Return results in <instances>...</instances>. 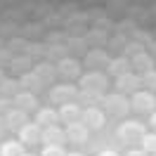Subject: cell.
<instances>
[{"mask_svg":"<svg viewBox=\"0 0 156 156\" xmlns=\"http://www.w3.org/2000/svg\"><path fill=\"white\" fill-rule=\"evenodd\" d=\"M140 83H142V88H144L147 92H156V69L140 73Z\"/></svg>","mask_w":156,"mask_h":156,"instance_id":"cell-26","label":"cell"},{"mask_svg":"<svg viewBox=\"0 0 156 156\" xmlns=\"http://www.w3.org/2000/svg\"><path fill=\"white\" fill-rule=\"evenodd\" d=\"M57 76L66 78V80L80 78V62L73 57H64L62 62H57Z\"/></svg>","mask_w":156,"mask_h":156,"instance_id":"cell-8","label":"cell"},{"mask_svg":"<svg viewBox=\"0 0 156 156\" xmlns=\"http://www.w3.org/2000/svg\"><path fill=\"white\" fill-rule=\"evenodd\" d=\"M40 135H43L40 126L29 121V123L19 130V142H21L24 147H33V144H38V142H40Z\"/></svg>","mask_w":156,"mask_h":156,"instance_id":"cell-13","label":"cell"},{"mask_svg":"<svg viewBox=\"0 0 156 156\" xmlns=\"http://www.w3.org/2000/svg\"><path fill=\"white\" fill-rule=\"evenodd\" d=\"M50 102L52 104H71V102H78V85L73 83H59V85H52L50 88Z\"/></svg>","mask_w":156,"mask_h":156,"instance_id":"cell-3","label":"cell"},{"mask_svg":"<svg viewBox=\"0 0 156 156\" xmlns=\"http://www.w3.org/2000/svg\"><path fill=\"white\" fill-rule=\"evenodd\" d=\"M45 45H48V43H45ZM66 52H69V50H66V45H48L45 59H48V62H52V64H57V62H62L64 57H69Z\"/></svg>","mask_w":156,"mask_h":156,"instance_id":"cell-25","label":"cell"},{"mask_svg":"<svg viewBox=\"0 0 156 156\" xmlns=\"http://www.w3.org/2000/svg\"><path fill=\"white\" fill-rule=\"evenodd\" d=\"M0 156H24V144L19 140H5L0 144Z\"/></svg>","mask_w":156,"mask_h":156,"instance_id":"cell-23","label":"cell"},{"mask_svg":"<svg viewBox=\"0 0 156 156\" xmlns=\"http://www.w3.org/2000/svg\"><path fill=\"white\" fill-rule=\"evenodd\" d=\"M5 130H7V126H5V118H0V140H2V135H5Z\"/></svg>","mask_w":156,"mask_h":156,"instance_id":"cell-40","label":"cell"},{"mask_svg":"<svg viewBox=\"0 0 156 156\" xmlns=\"http://www.w3.org/2000/svg\"><path fill=\"white\" fill-rule=\"evenodd\" d=\"M97 156H121V154H118L116 149H104V151H99Z\"/></svg>","mask_w":156,"mask_h":156,"instance_id":"cell-37","label":"cell"},{"mask_svg":"<svg viewBox=\"0 0 156 156\" xmlns=\"http://www.w3.org/2000/svg\"><path fill=\"white\" fill-rule=\"evenodd\" d=\"M12 59H14V55H12L7 48H0V69H10Z\"/></svg>","mask_w":156,"mask_h":156,"instance_id":"cell-32","label":"cell"},{"mask_svg":"<svg viewBox=\"0 0 156 156\" xmlns=\"http://www.w3.org/2000/svg\"><path fill=\"white\" fill-rule=\"evenodd\" d=\"M66 156H83L80 151H66Z\"/></svg>","mask_w":156,"mask_h":156,"instance_id":"cell-43","label":"cell"},{"mask_svg":"<svg viewBox=\"0 0 156 156\" xmlns=\"http://www.w3.org/2000/svg\"><path fill=\"white\" fill-rule=\"evenodd\" d=\"M126 156H149V154H147L144 149H128Z\"/></svg>","mask_w":156,"mask_h":156,"instance_id":"cell-36","label":"cell"},{"mask_svg":"<svg viewBox=\"0 0 156 156\" xmlns=\"http://www.w3.org/2000/svg\"><path fill=\"white\" fill-rule=\"evenodd\" d=\"M130 64H133L135 71L144 73V71H151V69H154V57H151L149 52H142V55H137V57L130 59Z\"/></svg>","mask_w":156,"mask_h":156,"instance_id":"cell-20","label":"cell"},{"mask_svg":"<svg viewBox=\"0 0 156 156\" xmlns=\"http://www.w3.org/2000/svg\"><path fill=\"white\" fill-rule=\"evenodd\" d=\"M19 85H21V90H26V92H36V90H38L43 83L38 80V76H36L33 71H29V73L19 76Z\"/></svg>","mask_w":156,"mask_h":156,"instance_id":"cell-24","label":"cell"},{"mask_svg":"<svg viewBox=\"0 0 156 156\" xmlns=\"http://www.w3.org/2000/svg\"><path fill=\"white\" fill-rule=\"evenodd\" d=\"M156 95L147 92V90H137L135 95L130 97V109H135L137 114H151L156 111Z\"/></svg>","mask_w":156,"mask_h":156,"instance_id":"cell-6","label":"cell"},{"mask_svg":"<svg viewBox=\"0 0 156 156\" xmlns=\"http://www.w3.org/2000/svg\"><path fill=\"white\" fill-rule=\"evenodd\" d=\"M66 50H78V52H88V43H85V38H76V36H71V38H66Z\"/></svg>","mask_w":156,"mask_h":156,"instance_id":"cell-31","label":"cell"},{"mask_svg":"<svg viewBox=\"0 0 156 156\" xmlns=\"http://www.w3.org/2000/svg\"><path fill=\"white\" fill-rule=\"evenodd\" d=\"M36 123H38V126H45V128L57 126L59 123V111H55L52 107L38 109V111H36Z\"/></svg>","mask_w":156,"mask_h":156,"instance_id":"cell-18","label":"cell"},{"mask_svg":"<svg viewBox=\"0 0 156 156\" xmlns=\"http://www.w3.org/2000/svg\"><path fill=\"white\" fill-rule=\"evenodd\" d=\"M10 71H14L17 76L29 73V71H33V59L29 55H14V59H12V64H10Z\"/></svg>","mask_w":156,"mask_h":156,"instance_id":"cell-19","label":"cell"},{"mask_svg":"<svg viewBox=\"0 0 156 156\" xmlns=\"http://www.w3.org/2000/svg\"><path fill=\"white\" fill-rule=\"evenodd\" d=\"M80 123L88 130H102L107 126V114H104V109H99V107H85L83 116H80Z\"/></svg>","mask_w":156,"mask_h":156,"instance_id":"cell-5","label":"cell"},{"mask_svg":"<svg viewBox=\"0 0 156 156\" xmlns=\"http://www.w3.org/2000/svg\"><path fill=\"white\" fill-rule=\"evenodd\" d=\"M140 88H142L140 76H135L133 71H130V73H126V76H118V78H116V92H121V95H130V97H133Z\"/></svg>","mask_w":156,"mask_h":156,"instance_id":"cell-9","label":"cell"},{"mask_svg":"<svg viewBox=\"0 0 156 156\" xmlns=\"http://www.w3.org/2000/svg\"><path fill=\"white\" fill-rule=\"evenodd\" d=\"M45 52H48V45H45V43H29L24 55H29V57L33 59V57H45Z\"/></svg>","mask_w":156,"mask_h":156,"instance_id":"cell-29","label":"cell"},{"mask_svg":"<svg viewBox=\"0 0 156 156\" xmlns=\"http://www.w3.org/2000/svg\"><path fill=\"white\" fill-rule=\"evenodd\" d=\"M83 38H85V43H88V48H102L104 43H109L107 33H104L102 29H90Z\"/></svg>","mask_w":156,"mask_h":156,"instance_id":"cell-22","label":"cell"},{"mask_svg":"<svg viewBox=\"0 0 156 156\" xmlns=\"http://www.w3.org/2000/svg\"><path fill=\"white\" fill-rule=\"evenodd\" d=\"M40 142H43L45 147H64V142H66V133H64L59 126H50V128L43 130Z\"/></svg>","mask_w":156,"mask_h":156,"instance_id":"cell-11","label":"cell"},{"mask_svg":"<svg viewBox=\"0 0 156 156\" xmlns=\"http://www.w3.org/2000/svg\"><path fill=\"white\" fill-rule=\"evenodd\" d=\"M40 156H66L64 147H43Z\"/></svg>","mask_w":156,"mask_h":156,"instance_id":"cell-35","label":"cell"},{"mask_svg":"<svg viewBox=\"0 0 156 156\" xmlns=\"http://www.w3.org/2000/svg\"><path fill=\"white\" fill-rule=\"evenodd\" d=\"M111 57H109V52L104 48H90L85 52V57H83V64L90 69V71H99V69H107Z\"/></svg>","mask_w":156,"mask_h":156,"instance_id":"cell-7","label":"cell"},{"mask_svg":"<svg viewBox=\"0 0 156 156\" xmlns=\"http://www.w3.org/2000/svg\"><path fill=\"white\" fill-rule=\"evenodd\" d=\"M140 142H142V149H144L149 156L156 154V133H144V137H142Z\"/></svg>","mask_w":156,"mask_h":156,"instance_id":"cell-28","label":"cell"},{"mask_svg":"<svg viewBox=\"0 0 156 156\" xmlns=\"http://www.w3.org/2000/svg\"><path fill=\"white\" fill-rule=\"evenodd\" d=\"M149 126L154 128V133H156V111H151V116H149Z\"/></svg>","mask_w":156,"mask_h":156,"instance_id":"cell-39","label":"cell"},{"mask_svg":"<svg viewBox=\"0 0 156 156\" xmlns=\"http://www.w3.org/2000/svg\"><path fill=\"white\" fill-rule=\"evenodd\" d=\"M5 78H7V76H5V69H0V85L5 83Z\"/></svg>","mask_w":156,"mask_h":156,"instance_id":"cell-42","label":"cell"},{"mask_svg":"<svg viewBox=\"0 0 156 156\" xmlns=\"http://www.w3.org/2000/svg\"><path fill=\"white\" fill-rule=\"evenodd\" d=\"M12 109H14V102L7 97H0V118H5L7 114H10Z\"/></svg>","mask_w":156,"mask_h":156,"instance_id":"cell-33","label":"cell"},{"mask_svg":"<svg viewBox=\"0 0 156 156\" xmlns=\"http://www.w3.org/2000/svg\"><path fill=\"white\" fill-rule=\"evenodd\" d=\"M66 142H71V144H85L90 140V130L83 123H73V126H66Z\"/></svg>","mask_w":156,"mask_h":156,"instance_id":"cell-14","label":"cell"},{"mask_svg":"<svg viewBox=\"0 0 156 156\" xmlns=\"http://www.w3.org/2000/svg\"><path fill=\"white\" fill-rule=\"evenodd\" d=\"M80 116H83V109L78 102H71V104H64L59 107V121L64 126H73V123H80Z\"/></svg>","mask_w":156,"mask_h":156,"instance_id":"cell-12","label":"cell"},{"mask_svg":"<svg viewBox=\"0 0 156 156\" xmlns=\"http://www.w3.org/2000/svg\"><path fill=\"white\" fill-rule=\"evenodd\" d=\"M147 50H151V52H149V55H151V57L156 59V40H151V45H149V48Z\"/></svg>","mask_w":156,"mask_h":156,"instance_id":"cell-41","label":"cell"},{"mask_svg":"<svg viewBox=\"0 0 156 156\" xmlns=\"http://www.w3.org/2000/svg\"><path fill=\"white\" fill-rule=\"evenodd\" d=\"M21 92V85H19V78H5V83L0 85V97H7V99H14L17 95Z\"/></svg>","mask_w":156,"mask_h":156,"instance_id":"cell-21","label":"cell"},{"mask_svg":"<svg viewBox=\"0 0 156 156\" xmlns=\"http://www.w3.org/2000/svg\"><path fill=\"white\" fill-rule=\"evenodd\" d=\"M26 45H29V40H26V38H19V36H14V38L7 40V45H5V48L10 50L12 55H14V52H21V55H24V52H26Z\"/></svg>","mask_w":156,"mask_h":156,"instance_id":"cell-27","label":"cell"},{"mask_svg":"<svg viewBox=\"0 0 156 156\" xmlns=\"http://www.w3.org/2000/svg\"><path fill=\"white\" fill-rule=\"evenodd\" d=\"M126 45H128V38L126 36H114V38H109V48H118V50H126Z\"/></svg>","mask_w":156,"mask_h":156,"instance_id":"cell-34","label":"cell"},{"mask_svg":"<svg viewBox=\"0 0 156 156\" xmlns=\"http://www.w3.org/2000/svg\"><path fill=\"white\" fill-rule=\"evenodd\" d=\"M130 69H133L130 59L121 55V57H116V59H111V62H109V66H107V76H114V78L126 76V73H130Z\"/></svg>","mask_w":156,"mask_h":156,"instance_id":"cell-16","label":"cell"},{"mask_svg":"<svg viewBox=\"0 0 156 156\" xmlns=\"http://www.w3.org/2000/svg\"><path fill=\"white\" fill-rule=\"evenodd\" d=\"M142 52H147L144 45H140V43H135V40H128L126 50H123V57L133 59V57H137V55H142Z\"/></svg>","mask_w":156,"mask_h":156,"instance_id":"cell-30","label":"cell"},{"mask_svg":"<svg viewBox=\"0 0 156 156\" xmlns=\"http://www.w3.org/2000/svg\"><path fill=\"white\" fill-rule=\"evenodd\" d=\"M26 123H29V114L21 111V109H12L10 114L5 116V126H7V130H17V133H19Z\"/></svg>","mask_w":156,"mask_h":156,"instance_id":"cell-17","label":"cell"},{"mask_svg":"<svg viewBox=\"0 0 156 156\" xmlns=\"http://www.w3.org/2000/svg\"><path fill=\"white\" fill-rule=\"evenodd\" d=\"M102 107H104V114L114 118H126L130 114V99L121 92H111V95H104L102 99Z\"/></svg>","mask_w":156,"mask_h":156,"instance_id":"cell-2","label":"cell"},{"mask_svg":"<svg viewBox=\"0 0 156 156\" xmlns=\"http://www.w3.org/2000/svg\"><path fill=\"white\" fill-rule=\"evenodd\" d=\"M12 102H14V109H21V111H26V114H29V111H38V97H36V92L21 90Z\"/></svg>","mask_w":156,"mask_h":156,"instance_id":"cell-15","label":"cell"},{"mask_svg":"<svg viewBox=\"0 0 156 156\" xmlns=\"http://www.w3.org/2000/svg\"><path fill=\"white\" fill-rule=\"evenodd\" d=\"M26 33H29V36L38 33V24H29V26H26Z\"/></svg>","mask_w":156,"mask_h":156,"instance_id":"cell-38","label":"cell"},{"mask_svg":"<svg viewBox=\"0 0 156 156\" xmlns=\"http://www.w3.org/2000/svg\"><path fill=\"white\" fill-rule=\"evenodd\" d=\"M24 156H36V154H24Z\"/></svg>","mask_w":156,"mask_h":156,"instance_id":"cell-44","label":"cell"},{"mask_svg":"<svg viewBox=\"0 0 156 156\" xmlns=\"http://www.w3.org/2000/svg\"><path fill=\"white\" fill-rule=\"evenodd\" d=\"M147 133V126L140 123V121H123L116 130V137L123 142V144H133L135 140H142Z\"/></svg>","mask_w":156,"mask_h":156,"instance_id":"cell-4","label":"cell"},{"mask_svg":"<svg viewBox=\"0 0 156 156\" xmlns=\"http://www.w3.org/2000/svg\"><path fill=\"white\" fill-rule=\"evenodd\" d=\"M33 73L38 76V80L43 83V85H52L55 78H57V64H52V62H48V59H43V62H38V64L33 66Z\"/></svg>","mask_w":156,"mask_h":156,"instance_id":"cell-10","label":"cell"},{"mask_svg":"<svg viewBox=\"0 0 156 156\" xmlns=\"http://www.w3.org/2000/svg\"><path fill=\"white\" fill-rule=\"evenodd\" d=\"M109 88V76L102 71H88L78 78V90L80 92H92V95H104Z\"/></svg>","mask_w":156,"mask_h":156,"instance_id":"cell-1","label":"cell"},{"mask_svg":"<svg viewBox=\"0 0 156 156\" xmlns=\"http://www.w3.org/2000/svg\"><path fill=\"white\" fill-rule=\"evenodd\" d=\"M154 156H156V154H154Z\"/></svg>","mask_w":156,"mask_h":156,"instance_id":"cell-45","label":"cell"}]
</instances>
